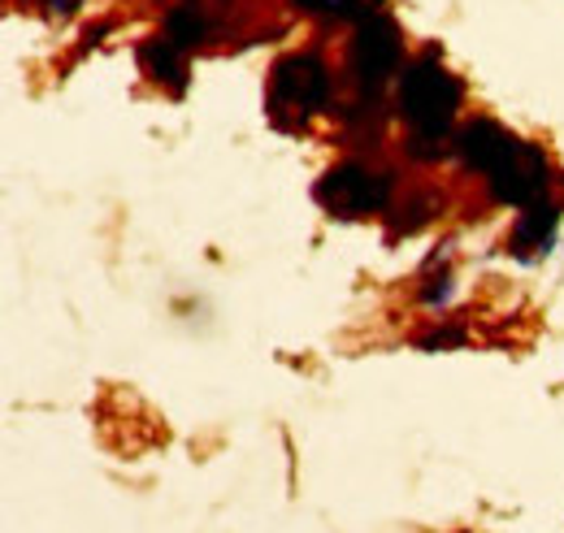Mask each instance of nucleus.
<instances>
[{"label":"nucleus","instance_id":"nucleus-2","mask_svg":"<svg viewBox=\"0 0 564 533\" xmlns=\"http://www.w3.org/2000/svg\"><path fill=\"white\" fill-rule=\"evenodd\" d=\"M404 69V35L395 26V18L387 13H369L365 22H356V35L348 44V74L360 91H382L391 78H400Z\"/></svg>","mask_w":564,"mask_h":533},{"label":"nucleus","instance_id":"nucleus-11","mask_svg":"<svg viewBox=\"0 0 564 533\" xmlns=\"http://www.w3.org/2000/svg\"><path fill=\"white\" fill-rule=\"evenodd\" d=\"M452 291H456V286H452V273H447V269H443V273H430L422 286V304L425 308H443V304L452 300Z\"/></svg>","mask_w":564,"mask_h":533},{"label":"nucleus","instance_id":"nucleus-1","mask_svg":"<svg viewBox=\"0 0 564 533\" xmlns=\"http://www.w3.org/2000/svg\"><path fill=\"white\" fill-rule=\"evenodd\" d=\"M460 100H465L460 78L443 66L434 48L404 62L400 87H395V109L409 122V152L417 161H434L447 152V134L460 113Z\"/></svg>","mask_w":564,"mask_h":533},{"label":"nucleus","instance_id":"nucleus-7","mask_svg":"<svg viewBox=\"0 0 564 533\" xmlns=\"http://www.w3.org/2000/svg\"><path fill=\"white\" fill-rule=\"evenodd\" d=\"M556 226H561V208H556L552 200L525 204V213H521L517 226H512V257L534 261V257L552 252V243H556Z\"/></svg>","mask_w":564,"mask_h":533},{"label":"nucleus","instance_id":"nucleus-9","mask_svg":"<svg viewBox=\"0 0 564 533\" xmlns=\"http://www.w3.org/2000/svg\"><path fill=\"white\" fill-rule=\"evenodd\" d=\"M161 35L192 53V48H200V44H209L213 40V22H209V13L196 9V4H174V9H165Z\"/></svg>","mask_w":564,"mask_h":533},{"label":"nucleus","instance_id":"nucleus-8","mask_svg":"<svg viewBox=\"0 0 564 533\" xmlns=\"http://www.w3.org/2000/svg\"><path fill=\"white\" fill-rule=\"evenodd\" d=\"M140 62L161 87H170V91H187V78H192V74H187V48H178L174 40H165V35L143 40Z\"/></svg>","mask_w":564,"mask_h":533},{"label":"nucleus","instance_id":"nucleus-6","mask_svg":"<svg viewBox=\"0 0 564 533\" xmlns=\"http://www.w3.org/2000/svg\"><path fill=\"white\" fill-rule=\"evenodd\" d=\"M452 148H456V156H460L469 170H478V174L491 178L495 170L521 148V139L508 134L499 122H491V118H474V122H465V127L456 131Z\"/></svg>","mask_w":564,"mask_h":533},{"label":"nucleus","instance_id":"nucleus-3","mask_svg":"<svg viewBox=\"0 0 564 533\" xmlns=\"http://www.w3.org/2000/svg\"><path fill=\"white\" fill-rule=\"evenodd\" d=\"M317 200L326 204L339 217H365V213H382L391 204V178L373 174L360 161H344L335 165L322 183H317Z\"/></svg>","mask_w":564,"mask_h":533},{"label":"nucleus","instance_id":"nucleus-5","mask_svg":"<svg viewBox=\"0 0 564 533\" xmlns=\"http://www.w3.org/2000/svg\"><path fill=\"white\" fill-rule=\"evenodd\" d=\"M487 183H491L495 204H517V208H525V204L547 196V187H552V165H547V156H543L534 143L521 139V148L495 170Z\"/></svg>","mask_w":564,"mask_h":533},{"label":"nucleus","instance_id":"nucleus-10","mask_svg":"<svg viewBox=\"0 0 564 533\" xmlns=\"http://www.w3.org/2000/svg\"><path fill=\"white\" fill-rule=\"evenodd\" d=\"M317 13L335 18V22H365L373 13V4L369 0H317Z\"/></svg>","mask_w":564,"mask_h":533},{"label":"nucleus","instance_id":"nucleus-4","mask_svg":"<svg viewBox=\"0 0 564 533\" xmlns=\"http://www.w3.org/2000/svg\"><path fill=\"white\" fill-rule=\"evenodd\" d=\"M274 109L322 113L330 105V66L317 53H291L274 66Z\"/></svg>","mask_w":564,"mask_h":533},{"label":"nucleus","instance_id":"nucleus-12","mask_svg":"<svg viewBox=\"0 0 564 533\" xmlns=\"http://www.w3.org/2000/svg\"><path fill=\"white\" fill-rule=\"evenodd\" d=\"M53 13H70V9H78V0H44Z\"/></svg>","mask_w":564,"mask_h":533}]
</instances>
